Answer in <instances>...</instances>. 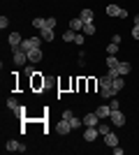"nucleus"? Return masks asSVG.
I'll return each mask as SVG.
<instances>
[{
    "label": "nucleus",
    "instance_id": "1",
    "mask_svg": "<svg viewBox=\"0 0 139 155\" xmlns=\"http://www.w3.org/2000/svg\"><path fill=\"white\" fill-rule=\"evenodd\" d=\"M42 46V37H23V42H21V49L23 51H33V49H40Z\"/></svg>",
    "mask_w": 139,
    "mask_h": 155
},
{
    "label": "nucleus",
    "instance_id": "2",
    "mask_svg": "<svg viewBox=\"0 0 139 155\" xmlns=\"http://www.w3.org/2000/svg\"><path fill=\"white\" fill-rule=\"evenodd\" d=\"M12 60H14V65H23L28 60V53L21 46H12Z\"/></svg>",
    "mask_w": 139,
    "mask_h": 155
},
{
    "label": "nucleus",
    "instance_id": "3",
    "mask_svg": "<svg viewBox=\"0 0 139 155\" xmlns=\"http://www.w3.org/2000/svg\"><path fill=\"white\" fill-rule=\"evenodd\" d=\"M107 16H121V19H125L127 9H123V7H118V5H107Z\"/></svg>",
    "mask_w": 139,
    "mask_h": 155
},
{
    "label": "nucleus",
    "instance_id": "4",
    "mask_svg": "<svg viewBox=\"0 0 139 155\" xmlns=\"http://www.w3.org/2000/svg\"><path fill=\"white\" fill-rule=\"evenodd\" d=\"M111 123L116 125V127H123V125L127 123V118H125V114L121 109H116V111H111Z\"/></svg>",
    "mask_w": 139,
    "mask_h": 155
},
{
    "label": "nucleus",
    "instance_id": "5",
    "mask_svg": "<svg viewBox=\"0 0 139 155\" xmlns=\"http://www.w3.org/2000/svg\"><path fill=\"white\" fill-rule=\"evenodd\" d=\"M81 120H84V125H86V127H98V120H100V116L95 114V111H91V114H86V116L81 118Z\"/></svg>",
    "mask_w": 139,
    "mask_h": 155
},
{
    "label": "nucleus",
    "instance_id": "6",
    "mask_svg": "<svg viewBox=\"0 0 139 155\" xmlns=\"http://www.w3.org/2000/svg\"><path fill=\"white\" fill-rule=\"evenodd\" d=\"M5 150H9V153H14V150H21V153H23V150H26V146H23L21 141H16V139H9V141L5 143Z\"/></svg>",
    "mask_w": 139,
    "mask_h": 155
},
{
    "label": "nucleus",
    "instance_id": "7",
    "mask_svg": "<svg viewBox=\"0 0 139 155\" xmlns=\"http://www.w3.org/2000/svg\"><path fill=\"white\" fill-rule=\"evenodd\" d=\"M42 58H44L42 49H33V51H28V60H30V63H42Z\"/></svg>",
    "mask_w": 139,
    "mask_h": 155
},
{
    "label": "nucleus",
    "instance_id": "8",
    "mask_svg": "<svg viewBox=\"0 0 139 155\" xmlns=\"http://www.w3.org/2000/svg\"><path fill=\"white\" fill-rule=\"evenodd\" d=\"M56 130H58L60 134H67V132L72 130V125H70V120H67V118H60L58 125H56Z\"/></svg>",
    "mask_w": 139,
    "mask_h": 155
},
{
    "label": "nucleus",
    "instance_id": "9",
    "mask_svg": "<svg viewBox=\"0 0 139 155\" xmlns=\"http://www.w3.org/2000/svg\"><path fill=\"white\" fill-rule=\"evenodd\" d=\"M98 134H100V130L98 127H88L86 132H84V141H95V139H98Z\"/></svg>",
    "mask_w": 139,
    "mask_h": 155
},
{
    "label": "nucleus",
    "instance_id": "10",
    "mask_svg": "<svg viewBox=\"0 0 139 155\" xmlns=\"http://www.w3.org/2000/svg\"><path fill=\"white\" fill-rule=\"evenodd\" d=\"M104 143L109 146V148H114V146H118V137H116V132H109V134H104Z\"/></svg>",
    "mask_w": 139,
    "mask_h": 155
},
{
    "label": "nucleus",
    "instance_id": "11",
    "mask_svg": "<svg viewBox=\"0 0 139 155\" xmlns=\"http://www.w3.org/2000/svg\"><path fill=\"white\" fill-rule=\"evenodd\" d=\"M7 42H9V46H21L23 37H21V32H9V37H7Z\"/></svg>",
    "mask_w": 139,
    "mask_h": 155
},
{
    "label": "nucleus",
    "instance_id": "12",
    "mask_svg": "<svg viewBox=\"0 0 139 155\" xmlns=\"http://www.w3.org/2000/svg\"><path fill=\"white\" fill-rule=\"evenodd\" d=\"M79 19L84 21V23H93V21H95V14H93V9H81Z\"/></svg>",
    "mask_w": 139,
    "mask_h": 155
},
{
    "label": "nucleus",
    "instance_id": "13",
    "mask_svg": "<svg viewBox=\"0 0 139 155\" xmlns=\"http://www.w3.org/2000/svg\"><path fill=\"white\" fill-rule=\"evenodd\" d=\"M98 84H100V88H109V86L114 84V77L109 74V72H107V74H102V77H100Z\"/></svg>",
    "mask_w": 139,
    "mask_h": 155
},
{
    "label": "nucleus",
    "instance_id": "14",
    "mask_svg": "<svg viewBox=\"0 0 139 155\" xmlns=\"http://www.w3.org/2000/svg\"><path fill=\"white\" fill-rule=\"evenodd\" d=\"M100 118H111V107L109 104H102V107H98V111H95Z\"/></svg>",
    "mask_w": 139,
    "mask_h": 155
},
{
    "label": "nucleus",
    "instance_id": "15",
    "mask_svg": "<svg viewBox=\"0 0 139 155\" xmlns=\"http://www.w3.org/2000/svg\"><path fill=\"white\" fill-rule=\"evenodd\" d=\"M84 26H86V23H84L81 19H72V21H70V30H74V32H81Z\"/></svg>",
    "mask_w": 139,
    "mask_h": 155
},
{
    "label": "nucleus",
    "instance_id": "16",
    "mask_svg": "<svg viewBox=\"0 0 139 155\" xmlns=\"http://www.w3.org/2000/svg\"><path fill=\"white\" fill-rule=\"evenodd\" d=\"M44 42H53L56 39V35H53V28H42V35H40Z\"/></svg>",
    "mask_w": 139,
    "mask_h": 155
},
{
    "label": "nucleus",
    "instance_id": "17",
    "mask_svg": "<svg viewBox=\"0 0 139 155\" xmlns=\"http://www.w3.org/2000/svg\"><path fill=\"white\" fill-rule=\"evenodd\" d=\"M116 72H118V77H125V74H130V72H132V65H130V63H121Z\"/></svg>",
    "mask_w": 139,
    "mask_h": 155
},
{
    "label": "nucleus",
    "instance_id": "18",
    "mask_svg": "<svg viewBox=\"0 0 139 155\" xmlns=\"http://www.w3.org/2000/svg\"><path fill=\"white\" fill-rule=\"evenodd\" d=\"M111 88H114L116 93L123 91V88H125V79H123V77H116V79H114V84H111Z\"/></svg>",
    "mask_w": 139,
    "mask_h": 155
},
{
    "label": "nucleus",
    "instance_id": "19",
    "mask_svg": "<svg viewBox=\"0 0 139 155\" xmlns=\"http://www.w3.org/2000/svg\"><path fill=\"white\" fill-rule=\"evenodd\" d=\"M118 65H121V60L116 56H107V67L109 70H118Z\"/></svg>",
    "mask_w": 139,
    "mask_h": 155
},
{
    "label": "nucleus",
    "instance_id": "20",
    "mask_svg": "<svg viewBox=\"0 0 139 155\" xmlns=\"http://www.w3.org/2000/svg\"><path fill=\"white\" fill-rule=\"evenodd\" d=\"M7 109H12V111H19L21 109V104L16 97H7Z\"/></svg>",
    "mask_w": 139,
    "mask_h": 155
},
{
    "label": "nucleus",
    "instance_id": "21",
    "mask_svg": "<svg viewBox=\"0 0 139 155\" xmlns=\"http://www.w3.org/2000/svg\"><path fill=\"white\" fill-rule=\"evenodd\" d=\"M63 39H65V42H74V39H77V32L74 30H65L63 32Z\"/></svg>",
    "mask_w": 139,
    "mask_h": 155
},
{
    "label": "nucleus",
    "instance_id": "22",
    "mask_svg": "<svg viewBox=\"0 0 139 155\" xmlns=\"http://www.w3.org/2000/svg\"><path fill=\"white\" fill-rule=\"evenodd\" d=\"M70 125H72V130H79L81 125H84V120H81V118H77V116H72V118H70Z\"/></svg>",
    "mask_w": 139,
    "mask_h": 155
},
{
    "label": "nucleus",
    "instance_id": "23",
    "mask_svg": "<svg viewBox=\"0 0 139 155\" xmlns=\"http://www.w3.org/2000/svg\"><path fill=\"white\" fill-rule=\"evenodd\" d=\"M33 26L37 28V30H42V28L46 26V19H42V16H37V19H33Z\"/></svg>",
    "mask_w": 139,
    "mask_h": 155
},
{
    "label": "nucleus",
    "instance_id": "24",
    "mask_svg": "<svg viewBox=\"0 0 139 155\" xmlns=\"http://www.w3.org/2000/svg\"><path fill=\"white\" fill-rule=\"evenodd\" d=\"M100 95H102V97H116V91L109 86V88H102V93H100Z\"/></svg>",
    "mask_w": 139,
    "mask_h": 155
},
{
    "label": "nucleus",
    "instance_id": "25",
    "mask_svg": "<svg viewBox=\"0 0 139 155\" xmlns=\"http://www.w3.org/2000/svg\"><path fill=\"white\" fill-rule=\"evenodd\" d=\"M81 32H84V35H95V23H86Z\"/></svg>",
    "mask_w": 139,
    "mask_h": 155
},
{
    "label": "nucleus",
    "instance_id": "26",
    "mask_svg": "<svg viewBox=\"0 0 139 155\" xmlns=\"http://www.w3.org/2000/svg\"><path fill=\"white\" fill-rule=\"evenodd\" d=\"M107 53H109V56H116V53H118V44H114V42H111V44L107 46Z\"/></svg>",
    "mask_w": 139,
    "mask_h": 155
},
{
    "label": "nucleus",
    "instance_id": "27",
    "mask_svg": "<svg viewBox=\"0 0 139 155\" xmlns=\"http://www.w3.org/2000/svg\"><path fill=\"white\" fill-rule=\"evenodd\" d=\"M98 130H100V134H102V137L111 132V127H109V125H98Z\"/></svg>",
    "mask_w": 139,
    "mask_h": 155
},
{
    "label": "nucleus",
    "instance_id": "28",
    "mask_svg": "<svg viewBox=\"0 0 139 155\" xmlns=\"http://www.w3.org/2000/svg\"><path fill=\"white\" fill-rule=\"evenodd\" d=\"M56 23H58V19L49 16V19H46V26H44V28H56Z\"/></svg>",
    "mask_w": 139,
    "mask_h": 155
},
{
    "label": "nucleus",
    "instance_id": "29",
    "mask_svg": "<svg viewBox=\"0 0 139 155\" xmlns=\"http://www.w3.org/2000/svg\"><path fill=\"white\" fill-rule=\"evenodd\" d=\"M109 107H111V111L121 109V104H118V100H116V97H111V102H109Z\"/></svg>",
    "mask_w": 139,
    "mask_h": 155
},
{
    "label": "nucleus",
    "instance_id": "30",
    "mask_svg": "<svg viewBox=\"0 0 139 155\" xmlns=\"http://www.w3.org/2000/svg\"><path fill=\"white\" fill-rule=\"evenodd\" d=\"M84 39H86V37H84V32H77V39H74V44H84Z\"/></svg>",
    "mask_w": 139,
    "mask_h": 155
},
{
    "label": "nucleus",
    "instance_id": "31",
    "mask_svg": "<svg viewBox=\"0 0 139 155\" xmlns=\"http://www.w3.org/2000/svg\"><path fill=\"white\" fill-rule=\"evenodd\" d=\"M7 26H9V19H7V16H0V28H2V30H5Z\"/></svg>",
    "mask_w": 139,
    "mask_h": 155
},
{
    "label": "nucleus",
    "instance_id": "32",
    "mask_svg": "<svg viewBox=\"0 0 139 155\" xmlns=\"http://www.w3.org/2000/svg\"><path fill=\"white\" fill-rule=\"evenodd\" d=\"M26 74H28V77H33V74H37V72H35L33 65H28V67H26Z\"/></svg>",
    "mask_w": 139,
    "mask_h": 155
},
{
    "label": "nucleus",
    "instance_id": "33",
    "mask_svg": "<svg viewBox=\"0 0 139 155\" xmlns=\"http://www.w3.org/2000/svg\"><path fill=\"white\" fill-rule=\"evenodd\" d=\"M72 116H74V111H70V109H67V111H63V118H67V120H70Z\"/></svg>",
    "mask_w": 139,
    "mask_h": 155
},
{
    "label": "nucleus",
    "instance_id": "34",
    "mask_svg": "<svg viewBox=\"0 0 139 155\" xmlns=\"http://www.w3.org/2000/svg\"><path fill=\"white\" fill-rule=\"evenodd\" d=\"M132 37L139 39V26H132Z\"/></svg>",
    "mask_w": 139,
    "mask_h": 155
},
{
    "label": "nucleus",
    "instance_id": "35",
    "mask_svg": "<svg viewBox=\"0 0 139 155\" xmlns=\"http://www.w3.org/2000/svg\"><path fill=\"white\" fill-rule=\"evenodd\" d=\"M111 42H114V44H121V35H118V32H116V35L111 37Z\"/></svg>",
    "mask_w": 139,
    "mask_h": 155
},
{
    "label": "nucleus",
    "instance_id": "36",
    "mask_svg": "<svg viewBox=\"0 0 139 155\" xmlns=\"http://www.w3.org/2000/svg\"><path fill=\"white\" fill-rule=\"evenodd\" d=\"M134 26H139V14H137V16H134Z\"/></svg>",
    "mask_w": 139,
    "mask_h": 155
}]
</instances>
